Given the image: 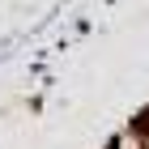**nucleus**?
<instances>
[{
	"label": "nucleus",
	"mask_w": 149,
	"mask_h": 149,
	"mask_svg": "<svg viewBox=\"0 0 149 149\" xmlns=\"http://www.w3.org/2000/svg\"><path fill=\"white\" fill-rule=\"evenodd\" d=\"M107 149H149V136L141 132L136 124H124L111 141H107Z\"/></svg>",
	"instance_id": "1"
},
{
	"label": "nucleus",
	"mask_w": 149,
	"mask_h": 149,
	"mask_svg": "<svg viewBox=\"0 0 149 149\" xmlns=\"http://www.w3.org/2000/svg\"><path fill=\"white\" fill-rule=\"evenodd\" d=\"M132 124H136L141 132H145V136H149V107H145V111H136V115H132Z\"/></svg>",
	"instance_id": "2"
}]
</instances>
